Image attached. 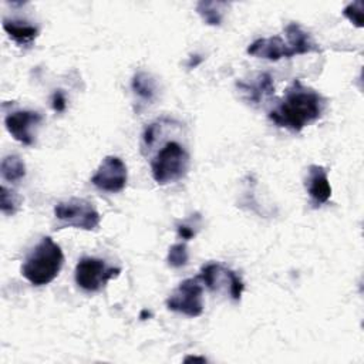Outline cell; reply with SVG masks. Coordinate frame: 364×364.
I'll return each mask as SVG.
<instances>
[{
  "label": "cell",
  "mask_w": 364,
  "mask_h": 364,
  "mask_svg": "<svg viewBox=\"0 0 364 364\" xmlns=\"http://www.w3.org/2000/svg\"><path fill=\"white\" fill-rule=\"evenodd\" d=\"M326 98L314 88L296 78L284 91L279 104L267 114L269 119L291 132H300L304 127L321 118Z\"/></svg>",
  "instance_id": "obj_1"
},
{
  "label": "cell",
  "mask_w": 364,
  "mask_h": 364,
  "mask_svg": "<svg viewBox=\"0 0 364 364\" xmlns=\"http://www.w3.org/2000/svg\"><path fill=\"white\" fill-rule=\"evenodd\" d=\"M63 263L64 255L60 245L50 236H44L27 255L21 264V276L33 286H46L58 276Z\"/></svg>",
  "instance_id": "obj_2"
},
{
  "label": "cell",
  "mask_w": 364,
  "mask_h": 364,
  "mask_svg": "<svg viewBox=\"0 0 364 364\" xmlns=\"http://www.w3.org/2000/svg\"><path fill=\"white\" fill-rule=\"evenodd\" d=\"M189 154L176 141H168L151 161V173L158 185H168L185 178L189 169Z\"/></svg>",
  "instance_id": "obj_3"
},
{
  "label": "cell",
  "mask_w": 364,
  "mask_h": 364,
  "mask_svg": "<svg viewBox=\"0 0 364 364\" xmlns=\"http://www.w3.org/2000/svg\"><path fill=\"white\" fill-rule=\"evenodd\" d=\"M54 216L60 222L58 229L75 228L82 230H94L101 222V216L95 206L91 202L80 198L58 202L54 206Z\"/></svg>",
  "instance_id": "obj_4"
},
{
  "label": "cell",
  "mask_w": 364,
  "mask_h": 364,
  "mask_svg": "<svg viewBox=\"0 0 364 364\" xmlns=\"http://www.w3.org/2000/svg\"><path fill=\"white\" fill-rule=\"evenodd\" d=\"M119 273V267L108 266L102 259L87 256L78 260L74 279L80 289L88 293H95L102 290L109 280L118 277Z\"/></svg>",
  "instance_id": "obj_5"
},
{
  "label": "cell",
  "mask_w": 364,
  "mask_h": 364,
  "mask_svg": "<svg viewBox=\"0 0 364 364\" xmlns=\"http://www.w3.org/2000/svg\"><path fill=\"white\" fill-rule=\"evenodd\" d=\"M165 304L171 311L188 317H199L203 313V283L199 276L182 280Z\"/></svg>",
  "instance_id": "obj_6"
},
{
  "label": "cell",
  "mask_w": 364,
  "mask_h": 364,
  "mask_svg": "<svg viewBox=\"0 0 364 364\" xmlns=\"http://www.w3.org/2000/svg\"><path fill=\"white\" fill-rule=\"evenodd\" d=\"M199 279L210 291H218L222 287H226L233 301H239L245 290V284L240 276L216 262L203 264L199 273Z\"/></svg>",
  "instance_id": "obj_7"
},
{
  "label": "cell",
  "mask_w": 364,
  "mask_h": 364,
  "mask_svg": "<svg viewBox=\"0 0 364 364\" xmlns=\"http://www.w3.org/2000/svg\"><path fill=\"white\" fill-rule=\"evenodd\" d=\"M91 182L97 189L104 192L118 193L124 191L128 182V171L125 162L114 155L105 156L92 175Z\"/></svg>",
  "instance_id": "obj_8"
},
{
  "label": "cell",
  "mask_w": 364,
  "mask_h": 364,
  "mask_svg": "<svg viewBox=\"0 0 364 364\" xmlns=\"http://www.w3.org/2000/svg\"><path fill=\"white\" fill-rule=\"evenodd\" d=\"M43 117L37 111L30 109H20L9 112L4 118L6 129L10 135L20 144L26 146L34 145V135L33 128L41 122Z\"/></svg>",
  "instance_id": "obj_9"
},
{
  "label": "cell",
  "mask_w": 364,
  "mask_h": 364,
  "mask_svg": "<svg viewBox=\"0 0 364 364\" xmlns=\"http://www.w3.org/2000/svg\"><path fill=\"white\" fill-rule=\"evenodd\" d=\"M306 191L310 196L313 208H320L331 198V186L327 171L321 165H310L306 176Z\"/></svg>",
  "instance_id": "obj_10"
},
{
  "label": "cell",
  "mask_w": 364,
  "mask_h": 364,
  "mask_svg": "<svg viewBox=\"0 0 364 364\" xmlns=\"http://www.w3.org/2000/svg\"><path fill=\"white\" fill-rule=\"evenodd\" d=\"M246 53L253 57L264 58L269 61H279L282 58L294 57L287 43H284V40L280 36L257 38L252 44H249Z\"/></svg>",
  "instance_id": "obj_11"
},
{
  "label": "cell",
  "mask_w": 364,
  "mask_h": 364,
  "mask_svg": "<svg viewBox=\"0 0 364 364\" xmlns=\"http://www.w3.org/2000/svg\"><path fill=\"white\" fill-rule=\"evenodd\" d=\"M284 34L287 38V46L291 50L293 55H303L310 53H321L318 44L311 38L310 33H307L299 23H289L284 27Z\"/></svg>",
  "instance_id": "obj_12"
},
{
  "label": "cell",
  "mask_w": 364,
  "mask_h": 364,
  "mask_svg": "<svg viewBox=\"0 0 364 364\" xmlns=\"http://www.w3.org/2000/svg\"><path fill=\"white\" fill-rule=\"evenodd\" d=\"M236 85L252 104H260L266 97L274 94L273 78L269 73H259L252 81H237Z\"/></svg>",
  "instance_id": "obj_13"
},
{
  "label": "cell",
  "mask_w": 364,
  "mask_h": 364,
  "mask_svg": "<svg viewBox=\"0 0 364 364\" xmlns=\"http://www.w3.org/2000/svg\"><path fill=\"white\" fill-rule=\"evenodd\" d=\"M3 30L18 46H30L38 37V27L21 20H3Z\"/></svg>",
  "instance_id": "obj_14"
},
{
  "label": "cell",
  "mask_w": 364,
  "mask_h": 364,
  "mask_svg": "<svg viewBox=\"0 0 364 364\" xmlns=\"http://www.w3.org/2000/svg\"><path fill=\"white\" fill-rule=\"evenodd\" d=\"M131 88L134 94L144 102H152L156 97L155 80L148 73H136L131 80Z\"/></svg>",
  "instance_id": "obj_15"
},
{
  "label": "cell",
  "mask_w": 364,
  "mask_h": 364,
  "mask_svg": "<svg viewBox=\"0 0 364 364\" xmlns=\"http://www.w3.org/2000/svg\"><path fill=\"white\" fill-rule=\"evenodd\" d=\"M225 7H228V3L225 1H199L196 4V13L200 16L205 24L208 26H220L223 20Z\"/></svg>",
  "instance_id": "obj_16"
},
{
  "label": "cell",
  "mask_w": 364,
  "mask_h": 364,
  "mask_svg": "<svg viewBox=\"0 0 364 364\" xmlns=\"http://www.w3.org/2000/svg\"><path fill=\"white\" fill-rule=\"evenodd\" d=\"M0 173L7 182H18L26 176V164L18 155H7L1 159Z\"/></svg>",
  "instance_id": "obj_17"
},
{
  "label": "cell",
  "mask_w": 364,
  "mask_h": 364,
  "mask_svg": "<svg viewBox=\"0 0 364 364\" xmlns=\"http://www.w3.org/2000/svg\"><path fill=\"white\" fill-rule=\"evenodd\" d=\"M189 260V253L186 243H175L169 247L168 255H166V263L172 269H179L183 267Z\"/></svg>",
  "instance_id": "obj_18"
},
{
  "label": "cell",
  "mask_w": 364,
  "mask_h": 364,
  "mask_svg": "<svg viewBox=\"0 0 364 364\" xmlns=\"http://www.w3.org/2000/svg\"><path fill=\"white\" fill-rule=\"evenodd\" d=\"M20 205V198L17 196V193L9 188H6L4 185H1V191H0V209L4 215H14L16 210L18 209Z\"/></svg>",
  "instance_id": "obj_19"
},
{
  "label": "cell",
  "mask_w": 364,
  "mask_h": 364,
  "mask_svg": "<svg viewBox=\"0 0 364 364\" xmlns=\"http://www.w3.org/2000/svg\"><path fill=\"white\" fill-rule=\"evenodd\" d=\"M363 6H364V3L361 0H357V1L347 4L341 11L343 16L346 18H348L351 21V24H354L358 28L363 27Z\"/></svg>",
  "instance_id": "obj_20"
},
{
  "label": "cell",
  "mask_w": 364,
  "mask_h": 364,
  "mask_svg": "<svg viewBox=\"0 0 364 364\" xmlns=\"http://www.w3.org/2000/svg\"><path fill=\"white\" fill-rule=\"evenodd\" d=\"M51 107L54 111L57 112H63L67 107V100H65V95L63 94L61 90H57L53 97H51Z\"/></svg>",
  "instance_id": "obj_21"
},
{
  "label": "cell",
  "mask_w": 364,
  "mask_h": 364,
  "mask_svg": "<svg viewBox=\"0 0 364 364\" xmlns=\"http://www.w3.org/2000/svg\"><path fill=\"white\" fill-rule=\"evenodd\" d=\"M176 232H178V236L182 237L183 240H191L195 236V230L192 229L191 225H186V223L178 225L176 226Z\"/></svg>",
  "instance_id": "obj_22"
},
{
  "label": "cell",
  "mask_w": 364,
  "mask_h": 364,
  "mask_svg": "<svg viewBox=\"0 0 364 364\" xmlns=\"http://www.w3.org/2000/svg\"><path fill=\"white\" fill-rule=\"evenodd\" d=\"M155 134H156V125L155 124H149L142 135V139H144V144L146 146H151L155 141Z\"/></svg>",
  "instance_id": "obj_23"
},
{
  "label": "cell",
  "mask_w": 364,
  "mask_h": 364,
  "mask_svg": "<svg viewBox=\"0 0 364 364\" xmlns=\"http://www.w3.org/2000/svg\"><path fill=\"white\" fill-rule=\"evenodd\" d=\"M185 363H189V361H199V363H206V358L205 357H196V355H189L183 360Z\"/></svg>",
  "instance_id": "obj_24"
}]
</instances>
